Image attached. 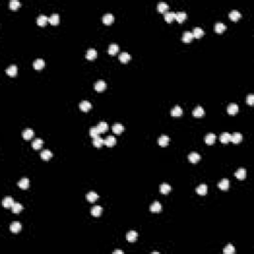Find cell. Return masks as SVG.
Instances as JSON below:
<instances>
[{"label": "cell", "instance_id": "cell-1", "mask_svg": "<svg viewBox=\"0 0 254 254\" xmlns=\"http://www.w3.org/2000/svg\"><path fill=\"white\" fill-rule=\"evenodd\" d=\"M115 143H116V139H115V137L112 136V135L107 136L106 138L103 140V144H105L107 147H112V146L115 145Z\"/></svg>", "mask_w": 254, "mask_h": 254}, {"label": "cell", "instance_id": "cell-2", "mask_svg": "<svg viewBox=\"0 0 254 254\" xmlns=\"http://www.w3.org/2000/svg\"><path fill=\"white\" fill-rule=\"evenodd\" d=\"M94 89L97 91H103L105 89H106V82L104 80H97V82L94 84Z\"/></svg>", "mask_w": 254, "mask_h": 254}, {"label": "cell", "instance_id": "cell-3", "mask_svg": "<svg viewBox=\"0 0 254 254\" xmlns=\"http://www.w3.org/2000/svg\"><path fill=\"white\" fill-rule=\"evenodd\" d=\"M102 21H103V23H104L105 25H110V24L114 21V16L111 14V13H106V14L103 15Z\"/></svg>", "mask_w": 254, "mask_h": 254}, {"label": "cell", "instance_id": "cell-4", "mask_svg": "<svg viewBox=\"0 0 254 254\" xmlns=\"http://www.w3.org/2000/svg\"><path fill=\"white\" fill-rule=\"evenodd\" d=\"M242 140V135L240 133H238V132H235V133L231 134L230 135V141L232 143H234V144H238V143H240Z\"/></svg>", "mask_w": 254, "mask_h": 254}, {"label": "cell", "instance_id": "cell-5", "mask_svg": "<svg viewBox=\"0 0 254 254\" xmlns=\"http://www.w3.org/2000/svg\"><path fill=\"white\" fill-rule=\"evenodd\" d=\"M22 136H23V138L25 139V140H30V139L34 136V131H33L31 128H27V129H25L22 132Z\"/></svg>", "mask_w": 254, "mask_h": 254}, {"label": "cell", "instance_id": "cell-6", "mask_svg": "<svg viewBox=\"0 0 254 254\" xmlns=\"http://www.w3.org/2000/svg\"><path fill=\"white\" fill-rule=\"evenodd\" d=\"M14 204V201H13V199L11 197H6L3 199V201H2V206H4V208H12V206Z\"/></svg>", "mask_w": 254, "mask_h": 254}, {"label": "cell", "instance_id": "cell-7", "mask_svg": "<svg viewBox=\"0 0 254 254\" xmlns=\"http://www.w3.org/2000/svg\"><path fill=\"white\" fill-rule=\"evenodd\" d=\"M21 228H22L21 223H20V222H18V221L12 222V223H11V225H10V230L12 231L13 233H18L20 230H21Z\"/></svg>", "mask_w": 254, "mask_h": 254}, {"label": "cell", "instance_id": "cell-8", "mask_svg": "<svg viewBox=\"0 0 254 254\" xmlns=\"http://www.w3.org/2000/svg\"><path fill=\"white\" fill-rule=\"evenodd\" d=\"M96 57H97V52H96V50H94V49H89V50H87L86 53H85V58H86L87 60H93L95 59Z\"/></svg>", "mask_w": 254, "mask_h": 254}, {"label": "cell", "instance_id": "cell-9", "mask_svg": "<svg viewBox=\"0 0 254 254\" xmlns=\"http://www.w3.org/2000/svg\"><path fill=\"white\" fill-rule=\"evenodd\" d=\"M188 159L191 163H197V162H199L200 160H201V156H200V154H197V153L193 152V153H191V154H189Z\"/></svg>", "mask_w": 254, "mask_h": 254}, {"label": "cell", "instance_id": "cell-10", "mask_svg": "<svg viewBox=\"0 0 254 254\" xmlns=\"http://www.w3.org/2000/svg\"><path fill=\"white\" fill-rule=\"evenodd\" d=\"M137 237H138V233H137L135 230H130L129 232L127 233V235H126V238H127V240L129 242L136 241Z\"/></svg>", "mask_w": 254, "mask_h": 254}, {"label": "cell", "instance_id": "cell-11", "mask_svg": "<svg viewBox=\"0 0 254 254\" xmlns=\"http://www.w3.org/2000/svg\"><path fill=\"white\" fill-rule=\"evenodd\" d=\"M85 197H86V200L89 202H91V203H93V202L97 201L98 199V195L96 194L95 192H93V191H91V192L87 193L86 195H85Z\"/></svg>", "mask_w": 254, "mask_h": 254}, {"label": "cell", "instance_id": "cell-12", "mask_svg": "<svg viewBox=\"0 0 254 254\" xmlns=\"http://www.w3.org/2000/svg\"><path fill=\"white\" fill-rule=\"evenodd\" d=\"M52 157H53V153H52L50 150L45 149V150H43V151L41 152V158L43 159V160L49 161Z\"/></svg>", "mask_w": 254, "mask_h": 254}, {"label": "cell", "instance_id": "cell-13", "mask_svg": "<svg viewBox=\"0 0 254 254\" xmlns=\"http://www.w3.org/2000/svg\"><path fill=\"white\" fill-rule=\"evenodd\" d=\"M17 72H18V68L15 65H12V66L8 67V68L6 69V74L10 76H15L17 75Z\"/></svg>", "mask_w": 254, "mask_h": 254}, {"label": "cell", "instance_id": "cell-14", "mask_svg": "<svg viewBox=\"0 0 254 254\" xmlns=\"http://www.w3.org/2000/svg\"><path fill=\"white\" fill-rule=\"evenodd\" d=\"M80 108L84 112L89 111V110L91 108V103L87 101V100H82V101L80 103Z\"/></svg>", "mask_w": 254, "mask_h": 254}, {"label": "cell", "instance_id": "cell-15", "mask_svg": "<svg viewBox=\"0 0 254 254\" xmlns=\"http://www.w3.org/2000/svg\"><path fill=\"white\" fill-rule=\"evenodd\" d=\"M169 141H170L169 136L162 135L161 137H159V138H158V144L164 147V146H167L168 144H169Z\"/></svg>", "mask_w": 254, "mask_h": 254}, {"label": "cell", "instance_id": "cell-16", "mask_svg": "<svg viewBox=\"0 0 254 254\" xmlns=\"http://www.w3.org/2000/svg\"><path fill=\"white\" fill-rule=\"evenodd\" d=\"M192 33H193V36H194L195 38H197V39L203 37L204 34V30L201 28V27H195V28H194V30H193Z\"/></svg>", "mask_w": 254, "mask_h": 254}, {"label": "cell", "instance_id": "cell-17", "mask_svg": "<svg viewBox=\"0 0 254 254\" xmlns=\"http://www.w3.org/2000/svg\"><path fill=\"white\" fill-rule=\"evenodd\" d=\"M204 114V110L201 105H197V106L193 110V115L195 116V117H201Z\"/></svg>", "mask_w": 254, "mask_h": 254}, {"label": "cell", "instance_id": "cell-18", "mask_svg": "<svg viewBox=\"0 0 254 254\" xmlns=\"http://www.w3.org/2000/svg\"><path fill=\"white\" fill-rule=\"evenodd\" d=\"M168 9H169V5H168L167 3H165V2H159V3L157 4V10H158L159 12L166 13L168 11Z\"/></svg>", "mask_w": 254, "mask_h": 254}, {"label": "cell", "instance_id": "cell-19", "mask_svg": "<svg viewBox=\"0 0 254 254\" xmlns=\"http://www.w3.org/2000/svg\"><path fill=\"white\" fill-rule=\"evenodd\" d=\"M45 66V61L43 59H37L34 61V63H33V67H34V69H42L43 68H44Z\"/></svg>", "mask_w": 254, "mask_h": 254}, {"label": "cell", "instance_id": "cell-20", "mask_svg": "<svg viewBox=\"0 0 254 254\" xmlns=\"http://www.w3.org/2000/svg\"><path fill=\"white\" fill-rule=\"evenodd\" d=\"M193 39H194V36H193V33L190 32V31H186V32L184 33L183 37H182V40H183V42H185V43L192 42Z\"/></svg>", "mask_w": 254, "mask_h": 254}, {"label": "cell", "instance_id": "cell-21", "mask_svg": "<svg viewBox=\"0 0 254 254\" xmlns=\"http://www.w3.org/2000/svg\"><path fill=\"white\" fill-rule=\"evenodd\" d=\"M49 21L48 17L45 16L44 14H40L37 18V23L39 26H45L47 24V22Z\"/></svg>", "mask_w": 254, "mask_h": 254}, {"label": "cell", "instance_id": "cell-22", "mask_svg": "<svg viewBox=\"0 0 254 254\" xmlns=\"http://www.w3.org/2000/svg\"><path fill=\"white\" fill-rule=\"evenodd\" d=\"M49 22H50V24H52V25H58L60 22V17H59V14H57V13H54V14H52L50 17H49Z\"/></svg>", "mask_w": 254, "mask_h": 254}, {"label": "cell", "instance_id": "cell-23", "mask_svg": "<svg viewBox=\"0 0 254 254\" xmlns=\"http://www.w3.org/2000/svg\"><path fill=\"white\" fill-rule=\"evenodd\" d=\"M171 114H172V116H175V117L181 116L182 114H183V109H182L179 105H176V106L173 107L172 110H171Z\"/></svg>", "mask_w": 254, "mask_h": 254}, {"label": "cell", "instance_id": "cell-24", "mask_svg": "<svg viewBox=\"0 0 254 254\" xmlns=\"http://www.w3.org/2000/svg\"><path fill=\"white\" fill-rule=\"evenodd\" d=\"M186 18H187V14L186 12H183V11L176 12V14H175V19H176L179 23H182L183 21H185Z\"/></svg>", "mask_w": 254, "mask_h": 254}, {"label": "cell", "instance_id": "cell-25", "mask_svg": "<svg viewBox=\"0 0 254 254\" xmlns=\"http://www.w3.org/2000/svg\"><path fill=\"white\" fill-rule=\"evenodd\" d=\"M195 191H197V193L199 195H206V193H208V186L204 185V184H202V185H200L197 189H195Z\"/></svg>", "mask_w": 254, "mask_h": 254}, {"label": "cell", "instance_id": "cell-26", "mask_svg": "<svg viewBox=\"0 0 254 254\" xmlns=\"http://www.w3.org/2000/svg\"><path fill=\"white\" fill-rule=\"evenodd\" d=\"M161 210H162V206L159 202H154V203L151 204V206H150V210H151L152 212H161Z\"/></svg>", "mask_w": 254, "mask_h": 254}, {"label": "cell", "instance_id": "cell-27", "mask_svg": "<svg viewBox=\"0 0 254 254\" xmlns=\"http://www.w3.org/2000/svg\"><path fill=\"white\" fill-rule=\"evenodd\" d=\"M219 188L222 191H226L229 188V181L227 179H222L219 183Z\"/></svg>", "mask_w": 254, "mask_h": 254}, {"label": "cell", "instance_id": "cell-28", "mask_svg": "<svg viewBox=\"0 0 254 254\" xmlns=\"http://www.w3.org/2000/svg\"><path fill=\"white\" fill-rule=\"evenodd\" d=\"M91 212L93 217H99L102 212V208L100 206H93V208H91Z\"/></svg>", "mask_w": 254, "mask_h": 254}, {"label": "cell", "instance_id": "cell-29", "mask_svg": "<svg viewBox=\"0 0 254 254\" xmlns=\"http://www.w3.org/2000/svg\"><path fill=\"white\" fill-rule=\"evenodd\" d=\"M29 183H30V182H29L28 178H22L19 182H18V186H19L21 189H23V190H26V189H28V187H29Z\"/></svg>", "mask_w": 254, "mask_h": 254}, {"label": "cell", "instance_id": "cell-30", "mask_svg": "<svg viewBox=\"0 0 254 254\" xmlns=\"http://www.w3.org/2000/svg\"><path fill=\"white\" fill-rule=\"evenodd\" d=\"M123 130H124V127H123V125L120 124V123H115V124L112 125V131L115 134H120Z\"/></svg>", "mask_w": 254, "mask_h": 254}, {"label": "cell", "instance_id": "cell-31", "mask_svg": "<svg viewBox=\"0 0 254 254\" xmlns=\"http://www.w3.org/2000/svg\"><path fill=\"white\" fill-rule=\"evenodd\" d=\"M238 111V105L236 103H230V104L227 106V112L231 115L235 114Z\"/></svg>", "mask_w": 254, "mask_h": 254}, {"label": "cell", "instance_id": "cell-32", "mask_svg": "<svg viewBox=\"0 0 254 254\" xmlns=\"http://www.w3.org/2000/svg\"><path fill=\"white\" fill-rule=\"evenodd\" d=\"M204 141L208 145H212L215 141V135L213 133H208V135L204 137Z\"/></svg>", "mask_w": 254, "mask_h": 254}, {"label": "cell", "instance_id": "cell-33", "mask_svg": "<svg viewBox=\"0 0 254 254\" xmlns=\"http://www.w3.org/2000/svg\"><path fill=\"white\" fill-rule=\"evenodd\" d=\"M234 175L237 179L243 180L246 177V171H245V169H243V168H240V169H238L236 172H235Z\"/></svg>", "mask_w": 254, "mask_h": 254}, {"label": "cell", "instance_id": "cell-34", "mask_svg": "<svg viewBox=\"0 0 254 254\" xmlns=\"http://www.w3.org/2000/svg\"><path fill=\"white\" fill-rule=\"evenodd\" d=\"M240 17H241V14H240V12L237 10H232L229 13V18H230L232 21H237Z\"/></svg>", "mask_w": 254, "mask_h": 254}, {"label": "cell", "instance_id": "cell-35", "mask_svg": "<svg viewBox=\"0 0 254 254\" xmlns=\"http://www.w3.org/2000/svg\"><path fill=\"white\" fill-rule=\"evenodd\" d=\"M130 59H131V56L128 53H126V52H122V53L119 55V61H120L121 63H127Z\"/></svg>", "mask_w": 254, "mask_h": 254}, {"label": "cell", "instance_id": "cell-36", "mask_svg": "<svg viewBox=\"0 0 254 254\" xmlns=\"http://www.w3.org/2000/svg\"><path fill=\"white\" fill-rule=\"evenodd\" d=\"M219 139L223 144H226V143H228L230 141V134L227 133V132H223V133L220 134Z\"/></svg>", "mask_w": 254, "mask_h": 254}, {"label": "cell", "instance_id": "cell-37", "mask_svg": "<svg viewBox=\"0 0 254 254\" xmlns=\"http://www.w3.org/2000/svg\"><path fill=\"white\" fill-rule=\"evenodd\" d=\"M226 29V26L224 25L223 23H221V22H217V24H215V30L217 33H222L224 32V30Z\"/></svg>", "mask_w": 254, "mask_h": 254}, {"label": "cell", "instance_id": "cell-38", "mask_svg": "<svg viewBox=\"0 0 254 254\" xmlns=\"http://www.w3.org/2000/svg\"><path fill=\"white\" fill-rule=\"evenodd\" d=\"M97 129L99 130L100 133H103V132H105L107 129H108V124H107L105 121H101V122H99L97 124Z\"/></svg>", "mask_w": 254, "mask_h": 254}, {"label": "cell", "instance_id": "cell-39", "mask_svg": "<svg viewBox=\"0 0 254 254\" xmlns=\"http://www.w3.org/2000/svg\"><path fill=\"white\" fill-rule=\"evenodd\" d=\"M119 50V47L117 44H111L108 47V54L109 55H115Z\"/></svg>", "mask_w": 254, "mask_h": 254}, {"label": "cell", "instance_id": "cell-40", "mask_svg": "<svg viewBox=\"0 0 254 254\" xmlns=\"http://www.w3.org/2000/svg\"><path fill=\"white\" fill-rule=\"evenodd\" d=\"M42 146H43V140H42V139H40V138L35 139V140L32 142V147L34 148L35 150H39Z\"/></svg>", "mask_w": 254, "mask_h": 254}, {"label": "cell", "instance_id": "cell-41", "mask_svg": "<svg viewBox=\"0 0 254 254\" xmlns=\"http://www.w3.org/2000/svg\"><path fill=\"white\" fill-rule=\"evenodd\" d=\"M171 191V186L169 185V184H162L161 187H160V192L162 193V194H169Z\"/></svg>", "mask_w": 254, "mask_h": 254}, {"label": "cell", "instance_id": "cell-42", "mask_svg": "<svg viewBox=\"0 0 254 254\" xmlns=\"http://www.w3.org/2000/svg\"><path fill=\"white\" fill-rule=\"evenodd\" d=\"M175 14L176 13L175 12H169V11H167V12L165 13V15H164V18H165V20L167 22H172L173 20L175 19Z\"/></svg>", "mask_w": 254, "mask_h": 254}, {"label": "cell", "instance_id": "cell-43", "mask_svg": "<svg viewBox=\"0 0 254 254\" xmlns=\"http://www.w3.org/2000/svg\"><path fill=\"white\" fill-rule=\"evenodd\" d=\"M22 210H23V206L20 203H14L12 206V212L14 213H19Z\"/></svg>", "mask_w": 254, "mask_h": 254}, {"label": "cell", "instance_id": "cell-44", "mask_svg": "<svg viewBox=\"0 0 254 254\" xmlns=\"http://www.w3.org/2000/svg\"><path fill=\"white\" fill-rule=\"evenodd\" d=\"M20 5H21V3L18 0H11L10 3H9V7L12 10H17Z\"/></svg>", "mask_w": 254, "mask_h": 254}, {"label": "cell", "instance_id": "cell-45", "mask_svg": "<svg viewBox=\"0 0 254 254\" xmlns=\"http://www.w3.org/2000/svg\"><path fill=\"white\" fill-rule=\"evenodd\" d=\"M235 251L234 249V246L232 245V244H227V245L225 246V248L223 249V252L224 254H233Z\"/></svg>", "mask_w": 254, "mask_h": 254}, {"label": "cell", "instance_id": "cell-46", "mask_svg": "<svg viewBox=\"0 0 254 254\" xmlns=\"http://www.w3.org/2000/svg\"><path fill=\"white\" fill-rule=\"evenodd\" d=\"M93 143L94 147H100V146L103 144V139L101 138V137L97 136V137H95V138H93Z\"/></svg>", "mask_w": 254, "mask_h": 254}, {"label": "cell", "instance_id": "cell-47", "mask_svg": "<svg viewBox=\"0 0 254 254\" xmlns=\"http://www.w3.org/2000/svg\"><path fill=\"white\" fill-rule=\"evenodd\" d=\"M99 130L97 129V127H91V129H89V135H91L93 138H95V137H97L98 135H99Z\"/></svg>", "mask_w": 254, "mask_h": 254}, {"label": "cell", "instance_id": "cell-48", "mask_svg": "<svg viewBox=\"0 0 254 254\" xmlns=\"http://www.w3.org/2000/svg\"><path fill=\"white\" fill-rule=\"evenodd\" d=\"M246 102L248 103L249 105H253L254 103V95L252 93H249L246 97Z\"/></svg>", "mask_w": 254, "mask_h": 254}, {"label": "cell", "instance_id": "cell-49", "mask_svg": "<svg viewBox=\"0 0 254 254\" xmlns=\"http://www.w3.org/2000/svg\"><path fill=\"white\" fill-rule=\"evenodd\" d=\"M113 253L114 254H123V251L122 250H115Z\"/></svg>", "mask_w": 254, "mask_h": 254}]
</instances>
